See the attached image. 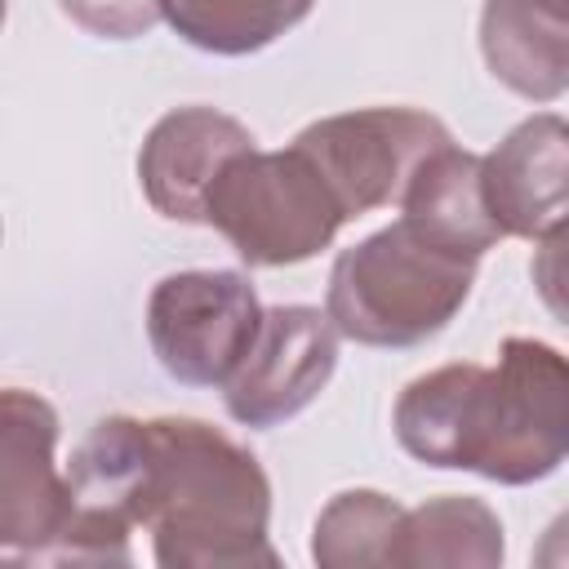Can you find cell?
<instances>
[{"label": "cell", "mask_w": 569, "mask_h": 569, "mask_svg": "<svg viewBox=\"0 0 569 569\" xmlns=\"http://www.w3.org/2000/svg\"><path fill=\"white\" fill-rule=\"evenodd\" d=\"M409 458L498 485L547 480L569 458V356L542 338H502L493 365H440L391 409Z\"/></svg>", "instance_id": "1"}, {"label": "cell", "mask_w": 569, "mask_h": 569, "mask_svg": "<svg viewBox=\"0 0 569 569\" xmlns=\"http://www.w3.org/2000/svg\"><path fill=\"white\" fill-rule=\"evenodd\" d=\"M151 467L142 529L160 569L280 565L271 547V480L227 431L200 418H147Z\"/></svg>", "instance_id": "2"}, {"label": "cell", "mask_w": 569, "mask_h": 569, "mask_svg": "<svg viewBox=\"0 0 569 569\" xmlns=\"http://www.w3.org/2000/svg\"><path fill=\"white\" fill-rule=\"evenodd\" d=\"M480 258L458 253L405 218L342 249L329 271L325 311L360 347H418L471 298Z\"/></svg>", "instance_id": "3"}, {"label": "cell", "mask_w": 569, "mask_h": 569, "mask_svg": "<svg viewBox=\"0 0 569 569\" xmlns=\"http://www.w3.org/2000/svg\"><path fill=\"white\" fill-rule=\"evenodd\" d=\"M347 209L302 147L240 151L204 200L213 227L249 267H293L316 258L342 231Z\"/></svg>", "instance_id": "4"}, {"label": "cell", "mask_w": 569, "mask_h": 569, "mask_svg": "<svg viewBox=\"0 0 569 569\" xmlns=\"http://www.w3.org/2000/svg\"><path fill=\"white\" fill-rule=\"evenodd\" d=\"M267 307L240 271H173L147 298V342L187 387H227L249 356Z\"/></svg>", "instance_id": "5"}, {"label": "cell", "mask_w": 569, "mask_h": 569, "mask_svg": "<svg viewBox=\"0 0 569 569\" xmlns=\"http://www.w3.org/2000/svg\"><path fill=\"white\" fill-rule=\"evenodd\" d=\"M449 142L453 133L445 129V120L418 107H360L325 116L293 138V147L316 160L347 218L373 213L391 200L400 204L413 169Z\"/></svg>", "instance_id": "6"}, {"label": "cell", "mask_w": 569, "mask_h": 569, "mask_svg": "<svg viewBox=\"0 0 569 569\" xmlns=\"http://www.w3.org/2000/svg\"><path fill=\"white\" fill-rule=\"evenodd\" d=\"M338 325L320 307H267L249 356L222 387L227 413L253 431H271L302 413L338 369Z\"/></svg>", "instance_id": "7"}, {"label": "cell", "mask_w": 569, "mask_h": 569, "mask_svg": "<svg viewBox=\"0 0 569 569\" xmlns=\"http://www.w3.org/2000/svg\"><path fill=\"white\" fill-rule=\"evenodd\" d=\"M58 413L44 396L9 387L0 396V551L40 560L71 511V485L53 462Z\"/></svg>", "instance_id": "8"}, {"label": "cell", "mask_w": 569, "mask_h": 569, "mask_svg": "<svg viewBox=\"0 0 569 569\" xmlns=\"http://www.w3.org/2000/svg\"><path fill=\"white\" fill-rule=\"evenodd\" d=\"M253 147V133L213 107H178L160 116L138 151L147 204L169 222H204V200L218 173Z\"/></svg>", "instance_id": "9"}, {"label": "cell", "mask_w": 569, "mask_h": 569, "mask_svg": "<svg viewBox=\"0 0 569 569\" xmlns=\"http://www.w3.org/2000/svg\"><path fill=\"white\" fill-rule=\"evenodd\" d=\"M485 204L502 236L542 240L569 218V120L538 111L480 156Z\"/></svg>", "instance_id": "10"}, {"label": "cell", "mask_w": 569, "mask_h": 569, "mask_svg": "<svg viewBox=\"0 0 569 569\" xmlns=\"http://www.w3.org/2000/svg\"><path fill=\"white\" fill-rule=\"evenodd\" d=\"M480 58L529 102L569 93V0H485Z\"/></svg>", "instance_id": "11"}, {"label": "cell", "mask_w": 569, "mask_h": 569, "mask_svg": "<svg viewBox=\"0 0 569 569\" xmlns=\"http://www.w3.org/2000/svg\"><path fill=\"white\" fill-rule=\"evenodd\" d=\"M400 218L409 227H418L422 236H431L458 253H471V258H485L502 240V227L493 222V213L485 204L480 156L462 151L453 142L431 151L413 169V178L400 191Z\"/></svg>", "instance_id": "12"}, {"label": "cell", "mask_w": 569, "mask_h": 569, "mask_svg": "<svg viewBox=\"0 0 569 569\" xmlns=\"http://www.w3.org/2000/svg\"><path fill=\"white\" fill-rule=\"evenodd\" d=\"M502 520L489 502L467 493H445L422 507H405L391 565L396 569H422V565H476L493 569L502 565Z\"/></svg>", "instance_id": "13"}, {"label": "cell", "mask_w": 569, "mask_h": 569, "mask_svg": "<svg viewBox=\"0 0 569 569\" xmlns=\"http://www.w3.org/2000/svg\"><path fill=\"white\" fill-rule=\"evenodd\" d=\"M316 0H164V22L200 53L244 58L293 31Z\"/></svg>", "instance_id": "14"}, {"label": "cell", "mask_w": 569, "mask_h": 569, "mask_svg": "<svg viewBox=\"0 0 569 569\" xmlns=\"http://www.w3.org/2000/svg\"><path fill=\"white\" fill-rule=\"evenodd\" d=\"M400 520H405V507L396 498H387L378 489H342L316 516L311 560L320 569L391 565Z\"/></svg>", "instance_id": "15"}, {"label": "cell", "mask_w": 569, "mask_h": 569, "mask_svg": "<svg viewBox=\"0 0 569 569\" xmlns=\"http://www.w3.org/2000/svg\"><path fill=\"white\" fill-rule=\"evenodd\" d=\"M62 13L98 40H138L164 18V0H58Z\"/></svg>", "instance_id": "16"}, {"label": "cell", "mask_w": 569, "mask_h": 569, "mask_svg": "<svg viewBox=\"0 0 569 569\" xmlns=\"http://www.w3.org/2000/svg\"><path fill=\"white\" fill-rule=\"evenodd\" d=\"M529 276H533V289H538L542 307L569 329V218L556 222L538 240L533 262H529Z\"/></svg>", "instance_id": "17"}, {"label": "cell", "mask_w": 569, "mask_h": 569, "mask_svg": "<svg viewBox=\"0 0 569 569\" xmlns=\"http://www.w3.org/2000/svg\"><path fill=\"white\" fill-rule=\"evenodd\" d=\"M533 565H542V569H569V511H560L542 529V542L533 547Z\"/></svg>", "instance_id": "18"}]
</instances>
